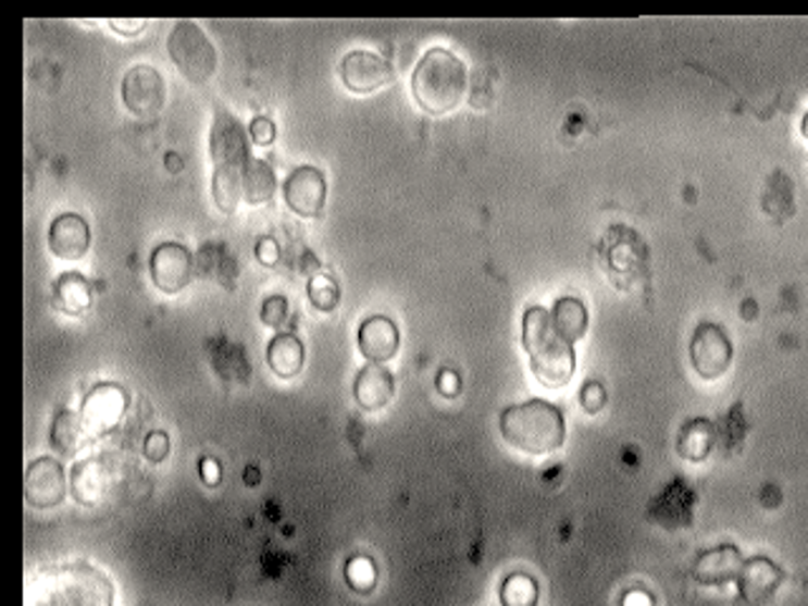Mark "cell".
I'll return each instance as SVG.
<instances>
[{
  "label": "cell",
  "mask_w": 808,
  "mask_h": 606,
  "mask_svg": "<svg viewBox=\"0 0 808 606\" xmlns=\"http://www.w3.org/2000/svg\"><path fill=\"white\" fill-rule=\"evenodd\" d=\"M286 205L301 218H319L326 205V177L316 168H298L284 185Z\"/></svg>",
  "instance_id": "4fadbf2b"
},
{
  "label": "cell",
  "mask_w": 808,
  "mask_h": 606,
  "mask_svg": "<svg viewBox=\"0 0 808 606\" xmlns=\"http://www.w3.org/2000/svg\"><path fill=\"white\" fill-rule=\"evenodd\" d=\"M801 135L808 139V112L804 114V122H801Z\"/></svg>",
  "instance_id": "f35d334b"
},
{
  "label": "cell",
  "mask_w": 808,
  "mask_h": 606,
  "mask_svg": "<svg viewBox=\"0 0 808 606\" xmlns=\"http://www.w3.org/2000/svg\"><path fill=\"white\" fill-rule=\"evenodd\" d=\"M86 432H84V422L82 415L72 412V409H64V412L57 415V420L51 424V445L57 447L61 455H76L82 450L86 443Z\"/></svg>",
  "instance_id": "cb8c5ba5"
},
{
  "label": "cell",
  "mask_w": 808,
  "mask_h": 606,
  "mask_svg": "<svg viewBox=\"0 0 808 606\" xmlns=\"http://www.w3.org/2000/svg\"><path fill=\"white\" fill-rule=\"evenodd\" d=\"M167 455H170L167 432H162V430L149 432L147 440H145V458L149 462H162L164 458H167Z\"/></svg>",
  "instance_id": "4dcf8cb0"
},
{
  "label": "cell",
  "mask_w": 808,
  "mask_h": 606,
  "mask_svg": "<svg viewBox=\"0 0 808 606\" xmlns=\"http://www.w3.org/2000/svg\"><path fill=\"white\" fill-rule=\"evenodd\" d=\"M619 606H655L652 594L645 592V589H632L622 596V604Z\"/></svg>",
  "instance_id": "d590c367"
},
{
  "label": "cell",
  "mask_w": 808,
  "mask_h": 606,
  "mask_svg": "<svg viewBox=\"0 0 808 606\" xmlns=\"http://www.w3.org/2000/svg\"><path fill=\"white\" fill-rule=\"evenodd\" d=\"M210 157H213L215 170L231 172H243L250 162L248 132L223 107L215 109L213 129H210Z\"/></svg>",
  "instance_id": "52a82bcc"
},
{
  "label": "cell",
  "mask_w": 808,
  "mask_h": 606,
  "mask_svg": "<svg viewBox=\"0 0 808 606\" xmlns=\"http://www.w3.org/2000/svg\"><path fill=\"white\" fill-rule=\"evenodd\" d=\"M213 198L223 212H235L243 200V172L215 170L213 175Z\"/></svg>",
  "instance_id": "4316f807"
},
{
  "label": "cell",
  "mask_w": 808,
  "mask_h": 606,
  "mask_svg": "<svg viewBox=\"0 0 808 606\" xmlns=\"http://www.w3.org/2000/svg\"><path fill=\"white\" fill-rule=\"evenodd\" d=\"M355 397L357 405L366 409V412H376V409L387 407L391 403V397H395V376H391L387 367L366 364L362 372L357 374Z\"/></svg>",
  "instance_id": "d6986e66"
},
{
  "label": "cell",
  "mask_w": 808,
  "mask_h": 606,
  "mask_svg": "<svg viewBox=\"0 0 808 606\" xmlns=\"http://www.w3.org/2000/svg\"><path fill=\"white\" fill-rule=\"evenodd\" d=\"M116 491V470L107 458H89L76 462L72 470V493L76 503L97 508L112 498Z\"/></svg>",
  "instance_id": "8fae6325"
},
{
  "label": "cell",
  "mask_w": 808,
  "mask_h": 606,
  "mask_svg": "<svg viewBox=\"0 0 808 606\" xmlns=\"http://www.w3.org/2000/svg\"><path fill=\"white\" fill-rule=\"evenodd\" d=\"M200 475L208 485L221 483V466H217V460H213V458L200 460Z\"/></svg>",
  "instance_id": "8d00e7d4"
},
{
  "label": "cell",
  "mask_w": 808,
  "mask_h": 606,
  "mask_svg": "<svg viewBox=\"0 0 808 606\" xmlns=\"http://www.w3.org/2000/svg\"><path fill=\"white\" fill-rule=\"evenodd\" d=\"M500 604L504 606H536L538 604V584L529 573H511L500 586Z\"/></svg>",
  "instance_id": "484cf974"
},
{
  "label": "cell",
  "mask_w": 808,
  "mask_h": 606,
  "mask_svg": "<svg viewBox=\"0 0 808 606\" xmlns=\"http://www.w3.org/2000/svg\"><path fill=\"white\" fill-rule=\"evenodd\" d=\"M28 586V606H114L112 581L84 561L49 566Z\"/></svg>",
  "instance_id": "6da1fadb"
},
{
  "label": "cell",
  "mask_w": 808,
  "mask_h": 606,
  "mask_svg": "<svg viewBox=\"0 0 808 606\" xmlns=\"http://www.w3.org/2000/svg\"><path fill=\"white\" fill-rule=\"evenodd\" d=\"M551 319L554 324L559 332L563 334V338L567 342H579L586 334V326H588V313H586V306L579 301V298H559L554 306L551 311Z\"/></svg>",
  "instance_id": "d4e9b609"
},
{
  "label": "cell",
  "mask_w": 808,
  "mask_h": 606,
  "mask_svg": "<svg viewBox=\"0 0 808 606\" xmlns=\"http://www.w3.org/2000/svg\"><path fill=\"white\" fill-rule=\"evenodd\" d=\"M500 435L515 450L529 455H546L559 450L567 437L561 409L546 399H529L513 405L500 415Z\"/></svg>",
  "instance_id": "3957f363"
},
{
  "label": "cell",
  "mask_w": 808,
  "mask_h": 606,
  "mask_svg": "<svg viewBox=\"0 0 808 606\" xmlns=\"http://www.w3.org/2000/svg\"><path fill=\"white\" fill-rule=\"evenodd\" d=\"M256 258L261 261L263 265H269V269H273V265H278V258H281V248L278 243L273 238H263L258 240L256 246Z\"/></svg>",
  "instance_id": "836d02e7"
},
{
  "label": "cell",
  "mask_w": 808,
  "mask_h": 606,
  "mask_svg": "<svg viewBox=\"0 0 808 606\" xmlns=\"http://www.w3.org/2000/svg\"><path fill=\"white\" fill-rule=\"evenodd\" d=\"M164 97H167V86H164V78L157 69L139 64L124 74L122 99L135 116L152 120L162 112Z\"/></svg>",
  "instance_id": "9c48e42d"
},
{
  "label": "cell",
  "mask_w": 808,
  "mask_h": 606,
  "mask_svg": "<svg viewBox=\"0 0 808 606\" xmlns=\"http://www.w3.org/2000/svg\"><path fill=\"white\" fill-rule=\"evenodd\" d=\"M91 243V233L89 225L82 215L76 212H64L53 220L49 227V248L53 250V256L64 258V261H78V258L86 256Z\"/></svg>",
  "instance_id": "e0dca14e"
},
{
  "label": "cell",
  "mask_w": 808,
  "mask_h": 606,
  "mask_svg": "<svg viewBox=\"0 0 808 606\" xmlns=\"http://www.w3.org/2000/svg\"><path fill=\"white\" fill-rule=\"evenodd\" d=\"M276 193V175L271 164L263 160H250L243 170V198L250 205L269 202Z\"/></svg>",
  "instance_id": "603a6c76"
},
{
  "label": "cell",
  "mask_w": 808,
  "mask_h": 606,
  "mask_svg": "<svg viewBox=\"0 0 808 606\" xmlns=\"http://www.w3.org/2000/svg\"><path fill=\"white\" fill-rule=\"evenodd\" d=\"M689 359H693L695 372L703 380H718L728 372L733 361V344L728 334L718 324L703 321L695 329L693 342H689Z\"/></svg>",
  "instance_id": "ba28073f"
},
{
  "label": "cell",
  "mask_w": 808,
  "mask_h": 606,
  "mask_svg": "<svg viewBox=\"0 0 808 606\" xmlns=\"http://www.w3.org/2000/svg\"><path fill=\"white\" fill-rule=\"evenodd\" d=\"M579 399H582V407L588 415H596V412H601L604 405H607V392H604L599 382H586Z\"/></svg>",
  "instance_id": "1f68e13d"
},
{
  "label": "cell",
  "mask_w": 808,
  "mask_h": 606,
  "mask_svg": "<svg viewBox=\"0 0 808 606\" xmlns=\"http://www.w3.org/2000/svg\"><path fill=\"white\" fill-rule=\"evenodd\" d=\"M339 286H336V281L332 279V275H324V273H316L311 275L309 281V301L313 304V309L319 311H334L336 306H339Z\"/></svg>",
  "instance_id": "83f0119b"
},
{
  "label": "cell",
  "mask_w": 808,
  "mask_h": 606,
  "mask_svg": "<svg viewBox=\"0 0 808 606\" xmlns=\"http://www.w3.org/2000/svg\"><path fill=\"white\" fill-rule=\"evenodd\" d=\"M344 577H347L349 586L355 589L359 594H369L376 584V569L374 564L369 561L366 556H355L349 558L347 569H344Z\"/></svg>",
  "instance_id": "f1b7e54d"
},
{
  "label": "cell",
  "mask_w": 808,
  "mask_h": 606,
  "mask_svg": "<svg viewBox=\"0 0 808 606\" xmlns=\"http://www.w3.org/2000/svg\"><path fill=\"white\" fill-rule=\"evenodd\" d=\"M399 349V329L387 317H369L359 326V351L372 364H384L395 357Z\"/></svg>",
  "instance_id": "ac0fdd59"
},
{
  "label": "cell",
  "mask_w": 808,
  "mask_h": 606,
  "mask_svg": "<svg viewBox=\"0 0 808 606\" xmlns=\"http://www.w3.org/2000/svg\"><path fill=\"white\" fill-rule=\"evenodd\" d=\"M112 28L122 36H137L147 28V21H112Z\"/></svg>",
  "instance_id": "74e56055"
},
{
  "label": "cell",
  "mask_w": 808,
  "mask_h": 606,
  "mask_svg": "<svg viewBox=\"0 0 808 606\" xmlns=\"http://www.w3.org/2000/svg\"><path fill=\"white\" fill-rule=\"evenodd\" d=\"M712 445H716V424L710 420L695 417V420L682 424L678 435L680 458H685L689 462H703L710 455Z\"/></svg>",
  "instance_id": "44dd1931"
},
{
  "label": "cell",
  "mask_w": 808,
  "mask_h": 606,
  "mask_svg": "<svg viewBox=\"0 0 808 606\" xmlns=\"http://www.w3.org/2000/svg\"><path fill=\"white\" fill-rule=\"evenodd\" d=\"M523 349L531 359L533 374L546 387H563L574 376V344L563 338L544 306H531L523 313Z\"/></svg>",
  "instance_id": "7a4b0ae2"
},
{
  "label": "cell",
  "mask_w": 808,
  "mask_h": 606,
  "mask_svg": "<svg viewBox=\"0 0 808 606\" xmlns=\"http://www.w3.org/2000/svg\"><path fill=\"white\" fill-rule=\"evenodd\" d=\"M341 82L355 94H372L391 82L389 61L372 51H351L341 59Z\"/></svg>",
  "instance_id": "9a60e30c"
},
{
  "label": "cell",
  "mask_w": 808,
  "mask_h": 606,
  "mask_svg": "<svg viewBox=\"0 0 808 606\" xmlns=\"http://www.w3.org/2000/svg\"><path fill=\"white\" fill-rule=\"evenodd\" d=\"M783 579H786V573L779 564L766 556H756L743 564L741 577H737V592L748 606H766L779 592Z\"/></svg>",
  "instance_id": "5bb4252c"
},
{
  "label": "cell",
  "mask_w": 808,
  "mask_h": 606,
  "mask_svg": "<svg viewBox=\"0 0 808 606\" xmlns=\"http://www.w3.org/2000/svg\"><path fill=\"white\" fill-rule=\"evenodd\" d=\"M468 89L465 64L447 49H430L412 74L414 101L427 114H447L460 104Z\"/></svg>",
  "instance_id": "277c9868"
},
{
  "label": "cell",
  "mask_w": 808,
  "mask_h": 606,
  "mask_svg": "<svg viewBox=\"0 0 808 606\" xmlns=\"http://www.w3.org/2000/svg\"><path fill=\"white\" fill-rule=\"evenodd\" d=\"M167 51L170 59L175 61V66L179 69V74L190 78L192 84H206L208 78L215 74L217 66L215 46L210 44L206 30H202L198 23L190 21L177 23L167 38Z\"/></svg>",
  "instance_id": "5b68a950"
},
{
  "label": "cell",
  "mask_w": 808,
  "mask_h": 606,
  "mask_svg": "<svg viewBox=\"0 0 808 606\" xmlns=\"http://www.w3.org/2000/svg\"><path fill=\"white\" fill-rule=\"evenodd\" d=\"M286 317H288V301H286V296H271V298H265V304H263V309H261V321H263L265 326L278 329L286 321Z\"/></svg>",
  "instance_id": "f546056e"
},
{
  "label": "cell",
  "mask_w": 808,
  "mask_h": 606,
  "mask_svg": "<svg viewBox=\"0 0 808 606\" xmlns=\"http://www.w3.org/2000/svg\"><path fill=\"white\" fill-rule=\"evenodd\" d=\"M23 493L34 508H57L66 498V472L53 458H38L26 468Z\"/></svg>",
  "instance_id": "30bf717a"
},
{
  "label": "cell",
  "mask_w": 808,
  "mask_h": 606,
  "mask_svg": "<svg viewBox=\"0 0 808 606\" xmlns=\"http://www.w3.org/2000/svg\"><path fill=\"white\" fill-rule=\"evenodd\" d=\"M57 306L69 317H82L91 306V286L82 273H64L57 281Z\"/></svg>",
  "instance_id": "7402d4cb"
},
{
  "label": "cell",
  "mask_w": 808,
  "mask_h": 606,
  "mask_svg": "<svg viewBox=\"0 0 808 606\" xmlns=\"http://www.w3.org/2000/svg\"><path fill=\"white\" fill-rule=\"evenodd\" d=\"M743 554L733 543H723L697 556L693 577L708 586H723L728 581H737L743 569Z\"/></svg>",
  "instance_id": "2e32d148"
},
{
  "label": "cell",
  "mask_w": 808,
  "mask_h": 606,
  "mask_svg": "<svg viewBox=\"0 0 808 606\" xmlns=\"http://www.w3.org/2000/svg\"><path fill=\"white\" fill-rule=\"evenodd\" d=\"M265 359H269L273 374L281 376V380H291V376H296L303 369L306 349L294 334H278L271 338Z\"/></svg>",
  "instance_id": "ffe728a7"
},
{
  "label": "cell",
  "mask_w": 808,
  "mask_h": 606,
  "mask_svg": "<svg viewBox=\"0 0 808 606\" xmlns=\"http://www.w3.org/2000/svg\"><path fill=\"white\" fill-rule=\"evenodd\" d=\"M129 395L122 384L116 382H99L86 392L82 403V422L84 432L89 440L104 437L109 432L116 430L122 417L127 415Z\"/></svg>",
  "instance_id": "8992f818"
},
{
  "label": "cell",
  "mask_w": 808,
  "mask_h": 606,
  "mask_svg": "<svg viewBox=\"0 0 808 606\" xmlns=\"http://www.w3.org/2000/svg\"><path fill=\"white\" fill-rule=\"evenodd\" d=\"M437 389L445 397H458L460 395V376L452 372V369H443L440 376H437Z\"/></svg>",
  "instance_id": "e575fe53"
},
{
  "label": "cell",
  "mask_w": 808,
  "mask_h": 606,
  "mask_svg": "<svg viewBox=\"0 0 808 606\" xmlns=\"http://www.w3.org/2000/svg\"><path fill=\"white\" fill-rule=\"evenodd\" d=\"M250 139L256 141V145H271L273 139H276V127H273V122L269 120V116H256L253 122H250V129H248Z\"/></svg>",
  "instance_id": "d6a6232c"
},
{
  "label": "cell",
  "mask_w": 808,
  "mask_h": 606,
  "mask_svg": "<svg viewBox=\"0 0 808 606\" xmlns=\"http://www.w3.org/2000/svg\"><path fill=\"white\" fill-rule=\"evenodd\" d=\"M149 273L162 294H179L192 279V256L179 243H162L149 258Z\"/></svg>",
  "instance_id": "7c38bea8"
}]
</instances>
